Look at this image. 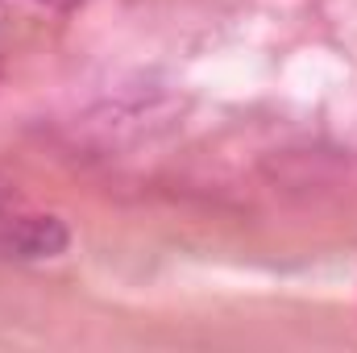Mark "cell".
Segmentation results:
<instances>
[{"instance_id":"cell-1","label":"cell","mask_w":357,"mask_h":353,"mask_svg":"<svg viewBox=\"0 0 357 353\" xmlns=\"http://www.w3.org/2000/svg\"><path fill=\"white\" fill-rule=\"evenodd\" d=\"M67 225L54 216H25L4 233V250L13 258H54L67 250Z\"/></svg>"}]
</instances>
